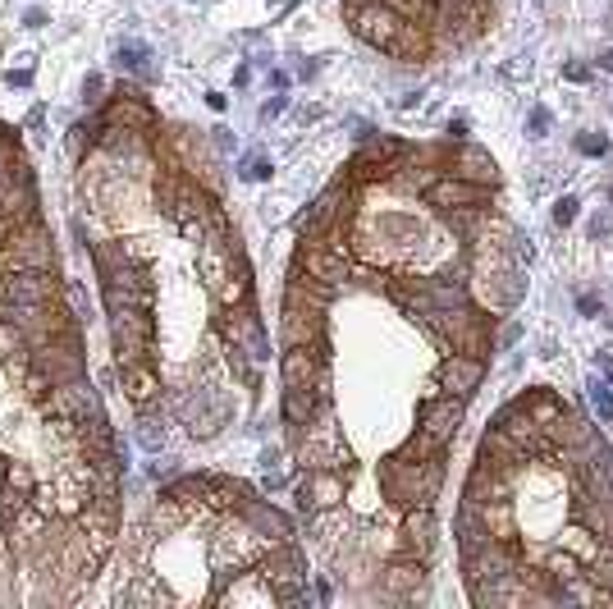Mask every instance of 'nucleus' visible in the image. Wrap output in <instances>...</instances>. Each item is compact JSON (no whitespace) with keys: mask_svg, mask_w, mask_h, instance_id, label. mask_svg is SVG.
Wrapping results in <instances>:
<instances>
[{"mask_svg":"<svg viewBox=\"0 0 613 609\" xmlns=\"http://www.w3.org/2000/svg\"><path fill=\"white\" fill-rule=\"evenodd\" d=\"M458 138H371L298 220L280 307V417L302 532L353 600L412 605L467 399L453 353L490 358L522 280L499 184L458 174Z\"/></svg>","mask_w":613,"mask_h":609,"instance_id":"obj_1","label":"nucleus"},{"mask_svg":"<svg viewBox=\"0 0 613 609\" xmlns=\"http://www.w3.org/2000/svg\"><path fill=\"white\" fill-rule=\"evenodd\" d=\"M74 229L142 449L216 440L270 362L248 248L202 133L119 78L69 133Z\"/></svg>","mask_w":613,"mask_h":609,"instance_id":"obj_2","label":"nucleus"},{"mask_svg":"<svg viewBox=\"0 0 613 609\" xmlns=\"http://www.w3.org/2000/svg\"><path fill=\"white\" fill-rule=\"evenodd\" d=\"M124 449L69 284L0 312V609H69L110 573Z\"/></svg>","mask_w":613,"mask_h":609,"instance_id":"obj_3","label":"nucleus"},{"mask_svg":"<svg viewBox=\"0 0 613 609\" xmlns=\"http://www.w3.org/2000/svg\"><path fill=\"white\" fill-rule=\"evenodd\" d=\"M115 605H302L307 559L293 522L248 481L183 472L115 545Z\"/></svg>","mask_w":613,"mask_h":609,"instance_id":"obj_4","label":"nucleus"},{"mask_svg":"<svg viewBox=\"0 0 613 609\" xmlns=\"http://www.w3.org/2000/svg\"><path fill=\"white\" fill-rule=\"evenodd\" d=\"M65 284L42 184L19 129L0 120V312Z\"/></svg>","mask_w":613,"mask_h":609,"instance_id":"obj_5","label":"nucleus"},{"mask_svg":"<svg viewBox=\"0 0 613 609\" xmlns=\"http://www.w3.org/2000/svg\"><path fill=\"white\" fill-rule=\"evenodd\" d=\"M572 216H577V197H559V207H554V220H559V225H572Z\"/></svg>","mask_w":613,"mask_h":609,"instance_id":"obj_6","label":"nucleus"},{"mask_svg":"<svg viewBox=\"0 0 613 609\" xmlns=\"http://www.w3.org/2000/svg\"><path fill=\"white\" fill-rule=\"evenodd\" d=\"M577 147H581V152H604V138H581Z\"/></svg>","mask_w":613,"mask_h":609,"instance_id":"obj_7","label":"nucleus"},{"mask_svg":"<svg viewBox=\"0 0 613 609\" xmlns=\"http://www.w3.org/2000/svg\"><path fill=\"white\" fill-rule=\"evenodd\" d=\"M604 69H613V51H609V55H604Z\"/></svg>","mask_w":613,"mask_h":609,"instance_id":"obj_8","label":"nucleus"}]
</instances>
